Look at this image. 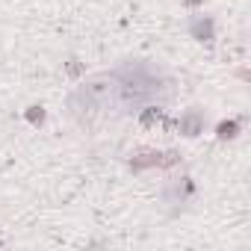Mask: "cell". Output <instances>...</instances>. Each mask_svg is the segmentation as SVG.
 <instances>
[{
	"label": "cell",
	"mask_w": 251,
	"mask_h": 251,
	"mask_svg": "<svg viewBox=\"0 0 251 251\" xmlns=\"http://www.w3.org/2000/svg\"><path fill=\"white\" fill-rule=\"evenodd\" d=\"M136 118H139L142 127H157V124H163V118H166V109H163V103H145L136 112Z\"/></svg>",
	"instance_id": "obj_6"
},
{
	"label": "cell",
	"mask_w": 251,
	"mask_h": 251,
	"mask_svg": "<svg viewBox=\"0 0 251 251\" xmlns=\"http://www.w3.org/2000/svg\"><path fill=\"white\" fill-rule=\"evenodd\" d=\"M239 133H242V118H230V121L216 124V139L219 142H233Z\"/></svg>",
	"instance_id": "obj_7"
},
{
	"label": "cell",
	"mask_w": 251,
	"mask_h": 251,
	"mask_svg": "<svg viewBox=\"0 0 251 251\" xmlns=\"http://www.w3.org/2000/svg\"><path fill=\"white\" fill-rule=\"evenodd\" d=\"M189 36L195 39V42H213L216 39V21L210 18V15H192V21H189Z\"/></svg>",
	"instance_id": "obj_4"
},
{
	"label": "cell",
	"mask_w": 251,
	"mask_h": 251,
	"mask_svg": "<svg viewBox=\"0 0 251 251\" xmlns=\"http://www.w3.org/2000/svg\"><path fill=\"white\" fill-rule=\"evenodd\" d=\"M204 0H186V6H201Z\"/></svg>",
	"instance_id": "obj_9"
},
{
	"label": "cell",
	"mask_w": 251,
	"mask_h": 251,
	"mask_svg": "<svg viewBox=\"0 0 251 251\" xmlns=\"http://www.w3.org/2000/svg\"><path fill=\"white\" fill-rule=\"evenodd\" d=\"M163 198H166V204H175V207L189 204V201L195 198V180H192L189 175H175V177H169L166 186H163Z\"/></svg>",
	"instance_id": "obj_3"
},
{
	"label": "cell",
	"mask_w": 251,
	"mask_h": 251,
	"mask_svg": "<svg viewBox=\"0 0 251 251\" xmlns=\"http://www.w3.org/2000/svg\"><path fill=\"white\" fill-rule=\"evenodd\" d=\"M45 118H48L45 106H30V109H27V121L33 124V127H42V124H45Z\"/></svg>",
	"instance_id": "obj_8"
},
{
	"label": "cell",
	"mask_w": 251,
	"mask_h": 251,
	"mask_svg": "<svg viewBox=\"0 0 251 251\" xmlns=\"http://www.w3.org/2000/svg\"><path fill=\"white\" fill-rule=\"evenodd\" d=\"M112 80V95H115V109L121 112H139L145 103H166L172 98L175 80L160 68L145 59H130L121 62L118 68L109 71Z\"/></svg>",
	"instance_id": "obj_1"
},
{
	"label": "cell",
	"mask_w": 251,
	"mask_h": 251,
	"mask_svg": "<svg viewBox=\"0 0 251 251\" xmlns=\"http://www.w3.org/2000/svg\"><path fill=\"white\" fill-rule=\"evenodd\" d=\"M204 127H207V109H201V106H189V109H183V112L172 121V130L180 133V136H186V139L201 136Z\"/></svg>",
	"instance_id": "obj_2"
},
{
	"label": "cell",
	"mask_w": 251,
	"mask_h": 251,
	"mask_svg": "<svg viewBox=\"0 0 251 251\" xmlns=\"http://www.w3.org/2000/svg\"><path fill=\"white\" fill-rule=\"evenodd\" d=\"M160 157H163V151H154V148H139V151H133L130 154V169L133 172H145V169H160Z\"/></svg>",
	"instance_id": "obj_5"
}]
</instances>
